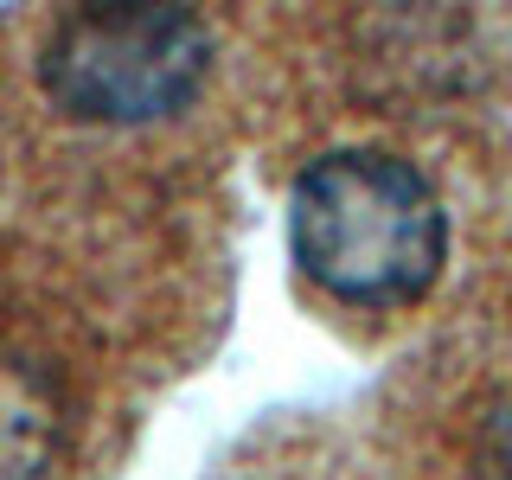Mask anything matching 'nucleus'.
Returning <instances> with one entry per match:
<instances>
[{
  "instance_id": "f257e3e1",
  "label": "nucleus",
  "mask_w": 512,
  "mask_h": 480,
  "mask_svg": "<svg viewBox=\"0 0 512 480\" xmlns=\"http://www.w3.org/2000/svg\"><path fill=\"white\" fill-rule=\"evenodd\" d=\"M288 250L320 295L346 308H404L442 276L448 218L410 160L340 148L308 160L288 192Z\"/></svg>"
},
{
  "instance_id": "f03ea898",
  "label": "nucleus",
  "mask_w": 512,
  "mask_h": 480,
  "mask_svg": "<svg viewBox=\"0 0 512 480\" xmlns=\"http://www.w3.org/2000/svg\"><path fill=\"white\" fill-rule=\"evenodd\" d=\"M212 71V32L186 7H84L45 39V96L77 122L135 128L192 103Z\"/></svg>"
},
{
  "instance_id": "7ed1b4c3",
  "label": "nucleus",
  "mask_w": 512,
  "mask_h": 480,
  "mask_svg": "<svg viewBox=\"0 0 512 480\" xmlns=\"http://www.w3.org/2000/svg\"><path fill=\"white\" fill-rule=\"evenodd\" d=\"M64 404L52 378L0 352V480H39L58 455Z\"/></svg>"
},
{
  "instance_id": "20e7f679",
  "label": "nucleus",
  "mask_w": 512,
  "mask_h": 480,
  "mask_svg": "<svg viewBox=\"0 0 512 480\" xmlns=\"http://www.w3.org/2000/svg\"><path fill=\"white\" fill-rule=\"evenodd\" d=\"M487 461H493V480H512V397L493 410V429H487Z\"/></svg>"
}]
</instances>
